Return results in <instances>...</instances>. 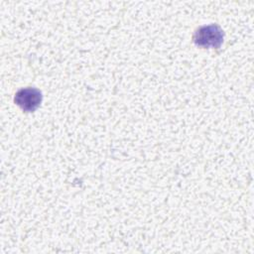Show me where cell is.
I'll return each instance as SVG.
<instances>
[{
    "label": "cell",
    "instance_id": "1",
    "mask_svg": "<svg viewBox=\"0 0 254 254\" xmlns=\"http://www.w3.org/2000/svg\"><path fill=\"white\" fill-rule=\"evenodd\" d=\"M224 38L223 30L217 24H209L198 27L193 36V43L203 49H217L221 46Z\"/></svg>",
    "mask_w": 254,
    "mask_h": 254
},
{
    "label": "cell",
    "instance_id": "2",
    "mask_svg": "<svg viewBox=\"0 0 254 254\" xmlns=\"http://www.w3.org/2000/svg\"><path fill=\"white\" fill-rule=\"evenodd\" d=\"M15 103L26 112L35 111L42 102V92L35 87L19 89L14 96Z\"/></svg>",
    "mask_w": 254,
    "mask_h": 254
}]
</instances>
